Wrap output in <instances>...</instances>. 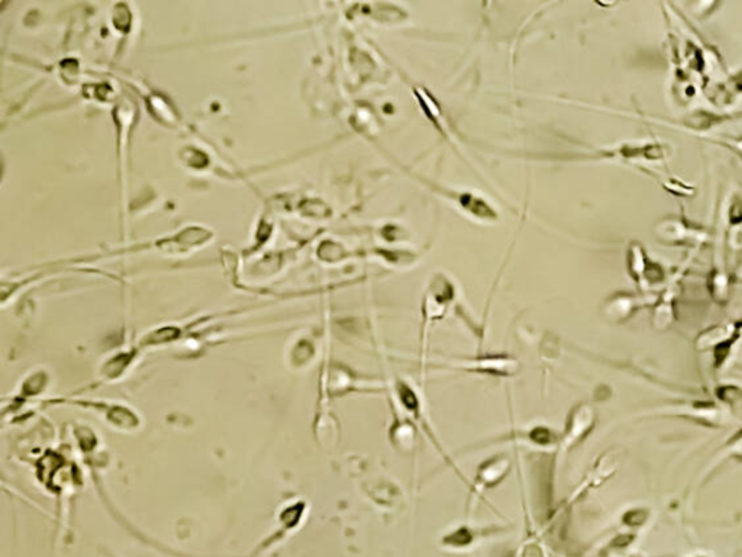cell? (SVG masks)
I'll return each mask as SVG.
<instances>
[{
	"label": "cell",
	"instance_id": "6da1fadb",
	"mask_svg": "<svg viewBox=\"0 0 742 557\" xmlns=\"http://www.w3.org/2000/svg\"><path fill=\"white\" fill-rule=\"evenodd\" d=\"M742 336V321H732L712 325L697 334L694 340L696 350L700 353H712L713 369L721 370L730 360L732 348Z\"/></svg>",
	"mask_w": 742,
	"mask_h": 557
},
{
	"label": "cell",
	"instance_id": "7a4b0ae2",
	"mask_svg": "<svg viewBox=\"0 0 742 557\" xmlns=\"http://www.w3.org/2000/svg\"><path fill=\"white\" fill-rule=\"evenodd\" d=\"M648 416H673V418H686L692 420L700 425L718 428L725 424L726 416L721 405L708 401H693V402H681L674 405H666L663 408H655L647 412Z\"/></svg>",
	"mask_w": 742,
	"mask_h": 557
},
{
	"label": "cell",
	"instance_id": "3957f363",
	"mask_svg": "<svg viewBox=\"0 0 742 557\" xmlns=\"http://www.w3.org/2000/svg\"><path fill=\"white\" fill-rule=\"evenodd\" d=\"M597 424V412L590 403L581 402L574 407L566 421L564 433L559 437V444L564 450L577 447L589 437Z\"/></svg>",
	"mask_w": 742,
	"mask_h": 557
},
{
	"label": "cell",
	"instance_id": "277c9868",
	"mask_svg": "<svg viewBox=\"0 0 742 557\" xmlns=\"http://www.w3.org/2000/svg\"><path fill=\"white\" fill-rule=\"evenodd\" d=\"M509 470H511V462L506 456L500 454V456L488 458L487 462H484L479 467L477 478H475L474 491L480 492V491H486V489H490V487L497 486L503 479L506 478Z\"/></svg>",
	"mask_w": 742,
	"mask_h": 557
},
{
	"label": "cell",
	"instance_id": "5b68a950",
	"mask_svg": "<svg viewBox=\"0 0 742 557\" xmlns=\"http://www.w3.org/2000/svg\"><path fill=\"white\" fill-rule=\"evenodd\" d=\"M647 299H642L634 294H618L615 295L606 305V316L613 324H624L634 314L646 305Z\"/></svg>",
	"mask_w": 742,
	"mask_h": 557
},
{
	"label": "cell",
	"instance_id": "8992f818",
	"mask_svg": "<svg viewBox=\"0 0 742 557\" xmlns=\"http://www.w3.org/2000/svg\"><path fill=\"white\" fill-rule=\"evenodd\" d=\"M390 440L400 452L411 453L413 450V444H415L413 425L409 421L398 420L396 418L393 425L390 427Z\"/></svg>",
	"mask_w": 742,
	"mask_h": 557
},
{
	"label": "cell",
	"instance_id": "52a82bcc",
	"mask_svg": "<svg viewBox=\"0 0 742 557\" xmlns=\"http://www.w3.org/2000/svg\"><path fill=\"white\" fill-rule=\"evenodd\" d=\"M715 398L719 405L732 412L742 411V386L736 383H721L715 387Z\"/></svg>",
	"mask_w": 742,
	"mask_h": 557
},
{
	"label": "cell",
	"instance_id": "ba28073f",
	"mask_svg": "<svg viewBox=\"0 0 742 557\" xmlns=\"http://www.w3.org/2000/svg\"><path fill=\"white\" fill-rule=\"evenodd\" d=\"M734 460V462H742V427L736 431V433L728 438V441L722 445V449L718 454L717 465Z\"/></svg>",
	"mask_w": 742,
	"mask_h": 557
},
{
	"label": "cell",
	"instance_id": "9c48e42d",
	"mask_svg": "<svg viewBox=\"0 0 742 557\" xmlns=\"http://www.w3.org/2000/svg\"><path fill=\"white\" fill-rule=\"evenodd\" d=\"M709 289L713 299L718 303H725L728 298H730V278L723 273H713L709 278Z\"/></svg>",
	"mask_w": 742,
	"mask_h": 557
},
{
	"label": "cell",
	"instance_id": "30bf717a",
	"mask_svg": "<svg viewBox=\"0 0 742 557\" xmlns=\"http://www.w3.org/2000/svg\"><path fill=\"white\" fill-rule=\"evenodd\" d=\"M650 517H651V509L637 507V508L625 511V514L622 515V523L628 527H641L650 520Z\"/></svg>",
	"mask_w": 742,
	"mask_h": 557
},
{
	"label": "cell",
	"instance_id": "8fae6325",
	"mask_svg": "<svg viewBox=\"0 0 742 557\" xmlns=\"http://www.w3.org/2000/svg\"><path fill=\"white\" fill-rule=\"evenodd\" d=\"M699 557H703V556H699Z\"/></svg>",
	"mask_w": 742,
	"mask_h": 557
}]
</instances>
